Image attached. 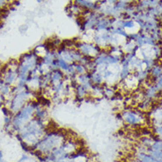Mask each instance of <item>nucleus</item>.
I'll use <instances>...</instances> for the list:
<instances>
[{
  "instance_id": "423d86ee",
  "label": "nucleus",
  "mask_w": 162,
  "mask_h": 162,
  "mask_svg": "<svg viewBox=\"0 0 162 162\" xmlns=\"http://www.w3.org/2000/svg\"><path fill=\"white\" fill-rule=\"evenodd\" d=\"M90 78L93 85H103L104 84V78L100 71L94 70L90 72Z\"/></svg>"
},
{
  "instance_id": "6e6552de",
  "label": "nucleus",
  "mask_w": 162,
  "mask_h": 162,
  "mask_svg": "<svg viewBox=\"0 0 162 162\" xmlns=\"http://www.w3.org/2000/svg\"><path fill=\"white\" fill-rule=\"evenodd\" d=\"M27 159H28V157H27V156H25V155H23V156H22V158H21V159L19 162H22L23 160H27Z\"/></svg>"
},
{
  "instance_id": "20e7f679",
  "label": "nucleus",
  "mask_w": 162,
  "mask_h": 162,
  "mask_svg": "<svg viewBox=\"0 0 162 162\" xmlns=\"http://www.w3.org/2000/svg\"><path fill=\"white\" fill-rule=\"evenodd\" d=\"M32 93H33V91L30 90L26 86V87L23 90H21L14 94L13 100H11L9 109L13 113H17L18 111H20L28 103Z\"/></svg>"
},
{
  "instance_id": "f03ea898",
  "label": "nucleus",
  "mask_w": 162,
  "mask_h": 162,
  "mask_svg": "<svg viewBox=\"0 0 162 162\" xmlns=\"http://www.w3.org/2000/svg\"><path fill=\"white\" fill-rule=\"evenodd\" d=\"M65 140V134L63 131L54 129L46 133L32 148L36 149L42 154H47L60 146Z\"/></svg>"
},
{
  "instance_id": "1a4fd4ad",
  "label": "nucleus",
  "mask_w": 162,
  "mask_h": 162,
  "mask_svg": "<svg viewBox=\"0 0 162 162\" xmlns=\"http://www.w3.org/2000/svg\"><path fill=\"white\" fill-rule=\"evenodd\" d=\"M2 158H3V152H2V151H1V150H0V161H1Z\"/></svg>"
},
{
  "instance_id": "9d476101",
  "label": "nucleus",
  "mask_w": 162,
  "mask_h": 162,
  "mask_svg": "<svg viewBox=\"0 0 162 162\" xmlns=\"http://www.w3.org/2000/svg\"><path fill=\"white\" fill-rule=\"evenodd\" d=\"M0 162H5V161H2V160H1V161H0Z\"/></svg>"
},
{
  "instance_id": "f257e3e1",
  "label": "nucleus",
  "mask_w": 162,
  "mask_h": 162,
  "mask_svg": "<svg viewBox=\"0 0 162 162\" xmlns=\"http://www.w3.org/2000/svg\"><path fill=\"white\" fill-rule=\"evenodd\" d=\"M40 61V57L35 51L28 52L20 58L17 66V73L19 79L18 85L21 86H26L28 79L36 70Z\"/></svg>"
},
{
  "instance_id": "39448f33",
  "label": "nucleus",
  "mask_w": 162,
  "mask_h": 162,
  "mask_svg": "<svg viewBox=\"0 0 162 162\" xmlns=\"http://www.w3.org/2000/svg\"><path fill=\"white\" fill-rule=\"evenodd\" d=\"M83 56L93 58L95 57L99 53L101 52V48L98 46L95 43H91V42H79L76 44L75 47Z\"/></svg>"
},
{
  "instance_id": "0eeeda50",
  "label": "nucleus",
  "mask_w": 162,
  "mask_h": 162,
  "mask_svg": "<svg viewBox=\"0 0 162 162\" xmlns=\"http://www.w3.org/2000/svg\"><path fill=\"white\" fill-rule=\"evenodd\" d=\"M69 66H70V64L68 62H66L64 59H63L62 57L57 58V68L59 70H61L64 73H65V71L68 70Z\"/></svg>"
},
{
  "instance_id": "7ed1b4c3",
  "label": "nucleus",
  "mask_w": 162,
  "mask_h": 162,
  "mask_svg": "<svg viewBox=\"0 0 162 162\" xmlns=\"http://www.w3.org/2000/svg\"><path fill=\"white\" fill-rule=\"evenodd\" d=\"M39 106H41L40 102L29 101L20 111L15 113L16 115L12 120L13 129L16 131H21L22 127L31 120V118L35 115V109Z\"/></svg>"
}]
</instances>
